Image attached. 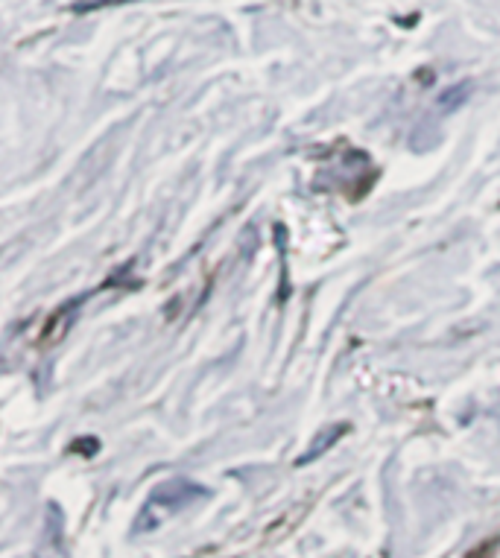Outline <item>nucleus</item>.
<instances>
[{"label": "nucleus", "mask_w": 500, "mask_h": 558, "mask_svg": "<svg viewBox=\"0 0 500 558\" xmlns=\"http://www.w3.org/2000/svg\"><path fill=\"white\" fill-rule=\"evenodd\" d=\"M205 497V491L199 485L191 483H167L161 485L150 497V503L144 506L141 512V521H138V529H155L161 521H167L170 515L182 512L185 506H191L193 500Z\"/></svg>", "instance_id": "obj_1"}]
</instances>
